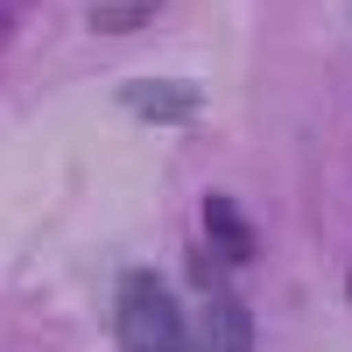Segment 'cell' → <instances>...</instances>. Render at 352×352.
Returning <instances> with one entry per match:
<instances>
[{
  "mask_svg": "<svg viewBox=\"0 0 352 352\" xmlns=\"http://www.w3.org/2000/svg\"><path fill=\"white\" fill-rule=\"evenodd\" d=\"M162 14V0H92V36H127V28H148Z\"/></svg>",
  "mask_w": 352,
  "mask_h": 352,
  "instance_id": "5",
  "label": "cell"
},
{
  "mask_svg": "<svg viewBox=\"0 0 352 352\" xmlns=\"http://www.w3.org/2000/svg\"><path fill=\"white\" fill-rule=\"evenodd\" d=\"M113 331L120 352H204L197 324H184V303L169 296V282L155 268H127L113 289Z\"/></svg>",
  "mask_w": 352,
  "mask_h": 352,
  "instance_id": "1",
  "label": "cell"
},
{
  "mask_svg": "<svg viewBox=\"0 0 352 352\" xmlns=\"http://www.w3.org/2000/svg\"><path fill=\"white\" fill-rule=\"evenodd\" d=\"M204 240H212V254L226 261V268H247V261H254V226L240 212V197L204 190Z\"/></svg>",
  "mask_w": 352,
  "mask_h": 352,
  "instance_id": "3",
  "label": "cell"
},
{
  "mask_svg": "<svg viewBox=\"0 0 352 352\" xmlns=\"http://www.w3.org/2000/svg\"><path fill=\"white\" fill-rule=\"evenodd\" d=\"M204 352H247L254 345V317H247V303L232 296V289L219 282V289H204Z\"/></svg>",
  "mask_w": 352,
  "mask_h": 352,
  "instance_id": "4",
  "label": "cell"
},
{
  "mask_svg": "<svg viewBox=\"0 0 352 352\" xmlns=\"http://www.w3.org/2000/svg\"><path fill=\"white\" fill-rule=\"evenodd\" d=\"M120 106L148 127H184V120L204 113V85H190V78H127Z\"/></svg>",
  "mask_w": 352,
  "mask_h": 352,
  "instance_id": "2",
  "label": "cell"
}]
</instances>
